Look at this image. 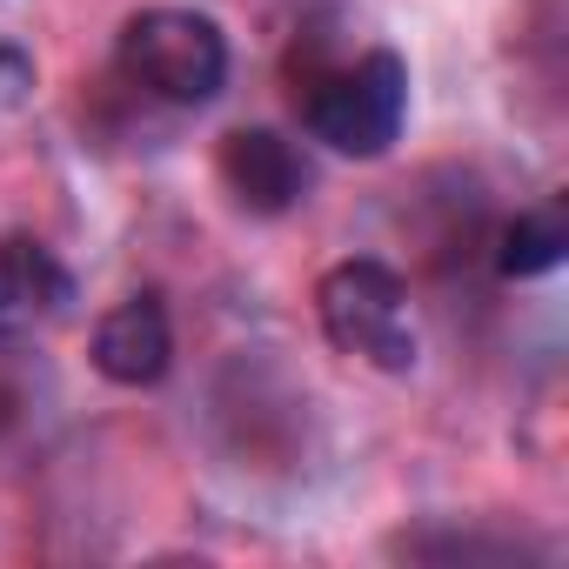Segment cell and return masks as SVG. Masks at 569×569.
<instances>
[{
	"label": "cell",
	"mask_w": 569,
	"mask_h": 569,
	"mask_svg": "<svg viewBox=\"0 0 569 569\" xmlns=\"http://www.w3.org/2000/svg\"><path fill=\"white\" fill-rule=\"evenodd\" d=\"M296 108L322 148L349 161H382L409 121V61L396 48H369L342 68L309 74V88H296Z\"/></svg>",
	"instance_id": "cell-1"
},
{
	"label": "cell",
	"mask_w": 569,
	"mask_h": 569,
	"mask_svg": "<svg viewBox=\"0 0 569 569\" xmlns=\"http://www.w3.org/2000/svg\"><path fill=\"white\" fill-rule=\"evenodd\" d=\"M114 68L168 101V108H208L228 88V34L214 14L201 8H174V0H154V8H134L121 21L114 41Z\"/></svg>",
	"instance_id": "cell-2"
},
{
	"label": "cell",
	"mask_w": 569,
	"mask_h": 569,
	"mask_svg": "<svg viewBox=\"0 0 569 569\" xmlns=\"http://www.w3.org/2000/svg\"><path fill=\"white\" fill-rule=\"evenodd\" d=\"M316 316L342 356H356L382 376H409L422 356L416 316H409V281L376 254H349L316 281Z\"/></svg>",
	"instance_id": "cell-3"
},
{
	"label": "cell",
	"mask_w": 569,
	"mask_h": 569,
	"mask_svg": "<svg viewBox=\"0 0 569 569\" xmlns=\"http://www.w3.org/2000/svg\"><path fill=\"white\" fill-rule=\"evenodd\" d=\"M214 174L248 214H289L296 201H309V181H316L309 154L281 128H228L214 148Z\"/></svg>",
	"instance_id": "cell-4"
},
{
	"label": "cell",
	"mask_w": 569,
	"mask_h": 569,
	"mask_svg": "<svg viewBox=\"0 0 569 569\" xmlns=\"http://www.w3.org/2000/svg\"><path fill=\"white\" fill-rule=\"evenodd\" d=\"M88 362L94 376H108L114 389H154L174 362V322L161 309V296H128L114 302L94 336H88Z\"/></svg>",
	"instance_id": "cell-5"
},
{
	"label": "cell",
	"mask_w": 569,
	"mask_h": 569,
	"mask_svg": "<svg viewBox=\"0 0 569 569\" xmlns=\"http://www.w3.org/2000/svg\"><path fill=\"white\" fill-rule=\"evenodd\" d=\"M68 302H74V274L54 261L48 241H28V234L0 241V349L68 316Z\"/></svg>",
	"instance_id": "cell-6"
},
{
	"label": "cell",
	"mask_w": 569,
	"mask_h": 569,
	"mask_svg": "<svg viewBox=\"0 0 569 569\" xmlns=\"http://www.w3.org/2000/svg\"><path fill=\"white\" fill-rule=\"evenodd\" d=\"M562 254H569V214H562V201H542V208H522V214L502 228V241H496V274H502V281H536V274H549Z\"/></svg>",
	"instance_id": "cell-7"
},
{
	"label": "cell",
	"mask_w": 569,
	"mask_h": 569,
	"mask_svg": "<svg viewBox=\"0 0 569 569\" xmlns=\"http://www.w3.org/2000/svg\"><path fill=\"white\" fill-rule=\"evenodd\" d=\"M28 88H34V68H28V54L0 48V108H14V101H21Z\"/></svg>",
	"instance_id": "cell-8"
}]
</instances>
